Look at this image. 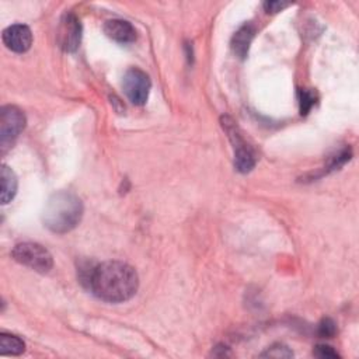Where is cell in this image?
Segmentation results:
<instances>
[{"instance_id":"cell-12","label":"cell","mask_w":359,"mask_h":359,"mask_svg":"<svg viewBox=\"0 0 359 359\" xmlns=\"http://www.w3.org/2000/svg\"><path fill=\"white\" fill-rule=\"evenodd\" d=\"M25 351V344L17 335L0 334V353L1 355H21Z\"/></svg>"},{"instance_id":"cell-2","label":"cell","mask_w":359,"mask_h":359,"mask_svg":"<svg viewBox=\"0 0 359 359\" xmlns=\"http://www.w3.org/2000/svg\"><path fill=\"white\" fill-rule=\"evenodd\" d=\"M81 216V199L73 192L57 191L48 199L42 213V220L45 227L50 231L65 234L80 223Z\"/></svg>"},{"instance_id":"cell-10","label":"cell","mask_w":359,"mask_h":359,"mask_svg":"<svg viewBox=\"0 0 359 359\" xmlns=\"http://www.w3.org/2000/svg\"><path fill=\"white\" fill-rule=\"evenodd\" d=\"M254 34H255V28L251 24H244L233 35L231 49L234 55H237L240 59H244L248 55V49L254 38Z\"/></svg>"},{"instance_id":"cell-5","label":"cell","mask_w":359,"mask_h":359,"mask_svg":"<svg viewBox=\"0 0 359 359\" xmlns=\"http://www.w3.org/2000/svg\"><path fill=\"white\" fill-rule=\"evenodd\" d=\"M25 128V115L24 112L14 107L6 105L0 111V147L4 153L18 137V135Z\"/></svg>"},{"instance_id":"cell-7","label":"cell","mask_w":359,"mask_h":359,"mask_svg":"<svg viewBox=\"0 0 359 359\" xmlns=\"http://www.w3.org/2000/svg\"><path fill=\"white\" fill-rule=\"evenodd\" d=\"M57 43L65 52H74L81 42V22L79 17L69 11L65 13L57 27Z\"/></svg>"},{"instance_id":"cell-4","label":"cell","mask_w":359,"mask_h":359,"mask_svg":"<svg viewBox=\"0 0 359 359\" xmlns=\"http://www.w3.org/2000/svg\"><path fill=\"white\" fill-rule=\"evenodd\" d=\"M222 126L234 149V167L240 172H248L255 165V156L243 139L238 126L230 116H222Z\"/></svg>"},{"instance_id":"cell-13","label":"cell","mask_w":359,"mask_h":359,"mask_svg":"<svg viewBox=\"0 0 359 359\" xmlns=\"http://www.w3.org/2000/svg\"><path fill=\"white\" fill-rule=\"evenodd\" d=\"M316 102V95L309 90L299 91V104H300V114L306 115Z\"/></svg>"},{"instance_id":"cell-17","label":"cell","mask_w":359,"mask_h":359,"mask_svg":"<svg viewBox=\"0 0 359 359\" xmlns=\"http://www.w3.org/2000/svg\"><path fill=\"white\" fill-rule=\"evenodd\" d=\"M285 7H287V3H282V1H265L264 3V8L268 13H278V11L283 10Z\"/></svg>"},{"instance_id":"cell-3","label":"cell","mask_w":359,"mask_h":359,"mask_svg":"<svg viewBox=\"0 0 359 359\" xmlns=\"http://www.w3.org/2000/svg\"><path fill=\"white\" fill-rule=\"evenodd\" d=\"M11 255L18 264L41 273L49 272L53 266V258L50 252L38 243H18L14 245Z\"/></svg>"},{"instance_id":"cell-9","label":"cell","mask_w":359,"mask_h":359,"mask_svg":"<svg viewBox=\"0 0 359 359\" xmlns=\"http://www.w3.org/2000/svg\"><path fill=\"white\" fill-rule=\"evenodd\" d=\"M104 32L108 38L119 43H130L136 39L135 27L126 20H108L104 24Z\"/></svg>"},{"instance_id":"cell-1","label":"cell","mask_w":359,"mask_h":359,"mask_svg":"<svg viewBox=\"0 0 359 359\" xmlns=\"http://www.w3.org/2000/svg\"><path fill=\"white\" fill-rule=\"evenodd\" d=\"M88 287L104 302L122 303L137 292L139 276L135 268L125 262L107 261L91 269Z\"/></svg>"},{"instance_id":"cell-15","label":"cell","mask_w":359,"mask_h":359,"mask_svg":"<svg viewBox=\"0 0 359 359\" xmlns=\"http://www.w3.org/2000/svg\"><path fill=\"white\" fill-rule=\"evenodd\" d=\"M335 331H337V327H335V323L331 318H324L318 324V334L321 337L331 338L335 334Z\"/></svg>"},{"instance_id":"cell-16","label":"cell","mask_w":359,"mask_h":359,"mask_svg":"<svg viewBox=\"0 0 359 359\" xmlns=\"http://www.w3.org/2000/svg\"><path fill=\"white\" fill-rule=\"evenodd\" d=\"M313 355L317 356V358H331V359H335V358H339L338 352L334 351L331 346L328 345H317L313 351Z\"/></svg>"},{"instance_id":"cell-14","label":"cell","mask_w":359,"mask_h":359,"mask_svg":"<svg viewBox=\"0 0 359 359\" xmlns=\"http://www.w3.org/2000/svg\"><path fill=\"white\" fill-rule=\"evenodd\" d=\"M261 356H269V358H290L293 356L292 351L287 349L285 345H273L268 348L266 352H264Z\"/></svg>"},{"instance_id":"cell-6","label":"cell","mask_w":359,"mask_h":359,"mask_svg":"<svg viewBox=\"0 0 359 359\" xmlns=\"http://www.w3.org/2000/svg\"><path fill=\"white\" fill-rule=\"evenodd\" d=\"M122 87L125 95L132 104L143 105L149 98L151 81L143 70L137 67H130L123 76Z\"/></svg>"},{"instance_id":"cell-11","label":"cell","mask_w":359,"mask_h":359,"mask_svg":"<svg viewBox=\"0 0 359 359\" xmlns=\"http://www.w3.org/2000/svg\"><path fill=\"white\" fill-rule=\"evenodd\" d=\"M0 177H1V203L6 205L15 196L18 180L15 172L6 164L1 165Z\"/></svg>"},{"instance_id":"cell-8","label":"cell","mask_w":359,"mask_h":359,"mask_svg":"<svg viewBox=\"0 0 359 359\" xmlns=\"http://www.w3.org/2000/svg\"><path fill=\"white\" fill-rule=\"evenodd\" d=\"M1 36L4 45L15 53H24L32 45V32L24 24H13L7 27Z\"/></svg>"}]
</instances>
